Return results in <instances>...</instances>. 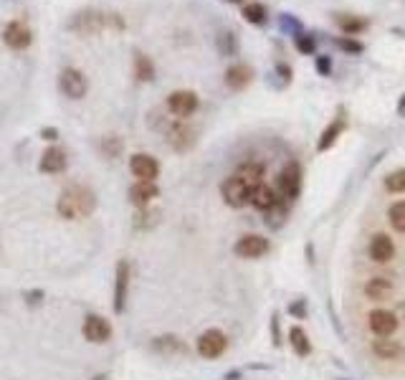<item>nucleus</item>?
Listing matches in <instances>:
<instances>
[{
    "label": "nucleus",
    "mask_w": 405,
    "mask_h": 380,
    "mask_svg": "<svg viewBox=\"0 0 405 380\" xmlns=\"http://www.w3.org/2000/svg\"><path fill=\"white\" fill-rule=\"evenodd\" d=\"M233 251L243 256V259H261L264 253H269V239H264L259 234H246L236 241Z\"/></svg>",
    "instance_id": "9d476101"
},
{
    "label": "nucleus",
    "mask_w": 405,
    "mask_h": 380,
    "mask_svg": "<svg viewBox=\"0 0 405 380\" xmlns=\"http://www.w3.org/2000/svg\"><path fill=\"white\" fill-rule=\"evenodd\" d=\"M81 335H84L89 342L101 345V342H106L112 337V325H109V320H104L101 314H89L87 320H84V325H81Z\"/></svg>",
    "instance_id": "9b49d317"
},
{
    "label": "nucleus",
    "mask_w": 405,
    "mask_h": 380,
    "mask_svg": "<svg viewBox=\"0 0 405 380\" xmlns=\"http://www.w3.org/2000/svg\"><path fill=\"white\" fill-rule=\"evenodd\" d=\"M385 190L388 193H405V167L395 170L385 178Z\"/></svg>",
    "instance_id": "72a5a7b5"
},
{
    "label": "nucleus",
    "mask_w": 405,
    "mask_h": 380,
    "mask_svg": "<svg viewBox=\"0 0 405 380\" xmlns=\"http://www.w3.org/2000/svg\"><path fill=\"white\" fill-rule=\"evenodd\" d=\"M97 380H106V378H104V375H99V378H97Z\"/></svg>",
    "instance_id": "37998d69"
},
{
    "label": "nucleus",
    "mask_w": 405,
    "mask_h": 380,
    "mask_svg": "<svg viewBox=\"0 0 405 380\" xmlns=\"http://www.w3.org/2000/svg\"><path fill=\"white\" fill-rule=\"evenodd\" d=\"M365 294L372 302L388 300V297L392 294V281L385 279V276H372V279L365 284Z\"/></svg>",
    "instance_id": "393cba45"
},
{
    "label": "nucleus",
    "mask_w": 405,
    "mask_h": 380,
    "mask_svg": "<svg viewBox=\"0 0 405 380\" xmlns=\"http://www.w3.org/2000/svg\"><path fill=\"white\" fill-rule=\"evenodd\" d=\"M334 23H337L339 31L345 36H357L370 26L365 18H357V15H353V13H334Z\"/></svg>",
    "instance_id": "4be33fe9"
},
{
    "label": "nucleus",
    "mask_w": 405,
    "mask_h": 380,
    "mask_svg": "<svg viewBox=\"0 0 405 380\" xmlns=\"http://www.w3.org/2000/svg\"><path fill=\"white\" fill-rule=\"evenodd\" d=\"M41 173L46 175H59L64 173L69 167V155L66 150H61V147H48V150H43V155H41Z\"/></svg>",
    "instance_id": "4468645a"
},
{
    "label": "nucleus",
    "mask_w": 405,
    "mask_h": 380,
    "mask_svg": "<svg viewBox=\"0 0 405 380\" xmlns=\"http://www.w3.org/2000/svg\"><path fill=\"white\" fill-rule=\"evenodd\" d=\"M251 193H253V188L248 185L243 178H239L236 173L228 175L226 181H223V185H220V195H223V200H226L231 208L248 206V203H251Z\"/></svg>",
    "instance_id": "20e7f679"
},
{
    "label": "nucleus",
    "mask_w": 405,
    "mask_h": 380,
    "mask_svg": "<svg viewBox=\"0 0 405 380\" xmlns=\"http://www.w3.org/2000/svg\"><path fill=\"white\" fill-rule=\"evenodd\" d=\"M59 89L69 99H84L89 92V79L87 73L76 66H66L59 73Z\"/></svg>",
    "instance_id": "7ed1b4c3"
},
{
    "label": "nucleus",
    "mask_w": 405,
    "mask_h": 380,
    "mask_svg": "<svg viewBox=\"0 0 405 380\" xmlns=\"http://www.w3.org/2000/svg\"><path fill=\"white\" fill-rule=\"evenodd\" d=\"M289 340H292V347L297 355H309L312 353V345H309V337L301 327H292V332H289Z\"/></svg>",
    "instance_id": "c85d7f7f"
},
{
    "label": "nucleus",
    "mask_w": 405,
    "mask_h": 380,
    "mask_svg": "<svg viewBox=\"0 0 405 380\" xmlns=\"http://www.w3.org/2000/svg\"><path fill=\"white\" fill-rule=\"evenodd\" d=\"M147 208H150V206H147ZM147 208H140V211H137V216H134V226H137V228H147V226H152V223H157V213L147 211Z\"/></svg>",
    "instance_id": "e433bc0d"
},
{
    "label": "nucleus",
    "mask_w": 405,
    "mask_h": 380,
    "mask_svg": "<svg viewBox=\"0 0 405 380\" xmlns=\"http://www.w3.org/2000/svg\"><path fill=\"white\" fill-rule=\"evenodd\" d=\"M99 150L106 160H117V157L125 155V140H122L120 134H104L99 142Z\"/></svg>",
    "instance_id": "a878e982"
},
{
    "label": "nucleus",
    "mask_w": 405,
    "mask_h": 380,
    "mask_svg": "<svg viewBox=\"0 0 405 380\" xmlns=\"http://www.w3.org/2000/svg\"><path fill=\"white\" fill-rule=\"evenodd\" d=\"M367 322H370V330L378 335V337H390V335L398 330V317H395L390 309H372Z\"/></svg>",
    "instance_id": "2eb2a0df"
},
{
    "label": "nucleus",
    "mask_w": 405,
    "mask_h": 380,
    "mask_svg": "<svg viewBox=\"0 0 405 380\" xmlns=\"http://www.w3.org/2000/svg\"><path fill=\"white\" fill-rule=\"evenodd\" d=\"M264 173H266V167L261 165V162H243V165L236 170V175L243 178V181H246L251 188H256V185L264 183Z\"/></svg>",
    "instance_id": "cd10ccee"
},
{
    "label": "nucleus",
    "mask_w": 405,
    "mask_h": 380,
    "mask_svg": "<svg viewBox=\"0 0 405 380\" xmlns=\"http://www.w3.org/2000/svg\"><path fill=\"white\" fill-rule=\"evenodd\" d=\"M253 76H256V71H253L248 64H231V66L226 69L223 81H226V87L231 89V92H243V89L251 87Z\"/></svg>",
    "instance_id": "ddd939ff"
},
{
    "label": "nucleus",
    "mask_w": 405,
    "mask_h": 380,
    "mask_svg": "<svg viewBox=\"0 0 405 380\" xmlns=\"http://www.w3.org/2000/svg\"><path fill=\"white\" fill-rule=\"evenodd\" d=\"M167 145L173 147L175 153H187L195 145L193 127L183 125V122H173V125L167 127Z\"/></svg>",
    "instance_id": "f8f14e48"
},
{
    "label": "nucleus",
    "mask_w": 405,
    "mask_h": 380,
    "mask_svg": "<svg viewBox=\"0 0 405 380\" xmlns=\"http://www.w3.org/2000/svg\"><path fill=\"white\" fill-rule=\"evenodd\" d=\"M127 289H129V264L120 261L117 264V276H114V309L117 312H125Z\"/></svg>",
    "instance_id": "a211bd4d"
},
{
    "label": "nucleus",
    "mask_w": 405,
    "mask_h": 380,
    "mask_svg": "<svg viewBox=\"0 0 405 380\" xmlns=\"http://www.w3.org/2000/svg\"><path fill=\"white\" fill-rule=\"evenodd\" d=\"M215 48H218L220 56H236L239 54V34L231 31V28H223L215 36Z\"/></svg>",
    "instance_id": "b1692460"
},
{
    "label": "nucleus",
    "mask_w": 405,
    "mask_h": 380,
    "mask_svg": "<svg viewBox=\"0 0 405 380\" xmlns=\"http://www.w3.org/2000/svg\"><path fill=\"white\" fill-rule=\"evenodd\" d=\"M155 347L162 350V353H183L185 350V345L178 337H159V340H155Z\"/></svg>",
    "instance_id": "f704fd0d"
},
{
    "label": "nucleus",
    "mask_w": 405,
    "mask_h": 380,
    "mask_svg": "<svg viewBox=\"0 0 405 380\" xmlns=\"http://www.w3.org/2000/svg\"><path fill=\"white\" fill-rule=\"evenodd\" d=\"M241 15H243V20L251 23V26H266V23H269V10H266L264 3H243Z\"/></svg>",
    "instance_id": "bb28decb"
},
{
    "label": "nucleus",
    "mask_w": 405,
    "mask_h": 380,
    "mask_svg": "<svg viewBox=\"0 0 405 380\" xmlns=\"http://www.w3.org/2000/svg\"><path fill=\"white\" fill-rule=\"evenodd\" d=\"M157 195H159L157 183H140L137 181L132 188H129V200H132L137 208H147L155 198H157Z\"/></svg>",
    "instance_id": "aec40b11"
},
{
    "label": "nucleus",
    "mask_w": 405,
    "mask_h": 380,
    "mask_svg": "<svg viewBox=\"0 0 405 380\" xmlns=\"http://www.w3.org/2000/svg\"><path fill=\"white\" fill-rule=\"evenodd\" d=\"M3 43H6L10 51H26L34 43V31L28 26L26 20H10L3 28Z\"/></svg>",
    "instance_id": "423d86ee"
},
{
    "label": "nucleus",
    "mask_w": 405,
    "mask_h": 380,
    "mask_svg": "<svg viewBox=\"0 0 405 380\" xmlns=\"http://www.w3.org/2000/svg\"><path fill=\"white\" fill-rule=\"evenodd\" d=\"M132 71L134 79L147 84V81H155V61L145 54V51H134V61H132Z\"/></svg>",
    "instance_id": "412c9836"
},
{
    "label": "nucleus",
    "mask_w": 405,
    "mask_h": 380,
    "mask_svg": "<svg viewBox=\"0 0 405 380\" xmlns=\"http://www.w3.org/2000/svg\"><path fill=\"white\" fill-rule=\"evenodd\" d=\"M395 256V244L388 234H375L370 241V259L375 264H388Z\"/></svg>",
    "instance_id": "dca6fc26"
},
{
    "label": "nucleus",
    "mask_w": 405,
    "mask_h": 380,
    "mask_svg": "<svg viewBox=\"0 0 405 380\" xmlns=\"http://www.w3.org/2000/svg\"><path fill=\"white\" fill-rule=\"evenodd\" d=\"M41 137L48 140V142H53L56 137H59V129H56V127H43V129H41Z\"/></svg>",
    "instance_id": "ea45409f"
},
{
    "label": "nucleus",
    "mask_w": 405,
    "mask_h": 380,
    "mask_svg": "<svg viewBox=\"0 0 405 380\" xmlns=\"http://www.w3.org/2000/svg\"><path fill=\"white\" fill-rule=\"evenodd\" d=\"M273 73H276V76H279L281 79V87H289V84H292V66H289V64H276V66H273Z\"/></svg>",
    "instance_id": "4c0bfd02"
},
{
    "label": "nucleus",
    "mask_w": 405,
    "mask_h": 380,
    "mask_svg": "<svg viewBox=\"0 0 405 380\" xmlns=\"http://www.w3.org/2000/svg\"><path fill=\"white\" fill-rule=\"evenodd\" d=\"M281 198L279 193L273 190L271 185H266V183H261V185L253 188V193H251V206H256L259 211H264V213H269L273 206H279Z\"/></svg>",
    "instance_id": "6ab92c4d"
},
{
    "label": "nucleus",
    "mask_w": 405,
    "mask_h": 380,
    "mask_svg": "<svg viewBox=\"0 0 405 380\" xmlns=\"http://www.w3.org/2000/svg\"><path fill=\"white\" fill-rule=\"evenodd\" d=\"M56 211H59L61 218L66 220L87 218V216H92L94 211H97V195H94V190L87 185H69L66 190L59 195Z\"/></svg>",
    "instance_id": "f257e3e1"
},
{
    "label": "nucleus",
    "mask_w": 405,
    "mask_h": 380,
    "mask_svg": "<svg viewBox=\"0 0 405 380\" xmlns=\"http://www.w3.org/2000/svg\"><path fill=\"white\" fill-rule=\"evenodd\" d=\"M276 193L281 200H297L301 193V167L299 162H286L276 178Z\"/></svg>",
    "instance_id": "39448f33"
},
{
    "label": "nucleus",
    "mask_w": 405,
    "mask_h": 380,
    "mask_svg": "<svg viewBox=\"0 0 405 380\" xmlns=\"http://www.w3.org/2000/svg\"><path fill=\"white\" fill-rule=\"evenodd\" d=\"M200 107V99L198 94L190 92V89H178L167 97V109L173 117H180V120H185L190 114H195V109Z\"/></svg>",
    "instance_id": "0eeeda50"
},
{
    "label": "nucleus",
    "mask_w": 405,
    "mask_h": 380,
    "mask_svg": "<svg viewBox=\"0 0 405 380\" xmlns=\"http://www.w3.org/2000/svg\"><path fill=\"white\" fill-rule=\"evenodd\" d=\"M106 31H114V34H125L127 31V23L120 13H112V10H106Z\"/></svg>",
    "instance_id": "c9c22d12"
},
{
    "label": "nucleus",
    "mask_w": 405,
    "mask_h": 380,
    "mask_svg": "<svg viewBox=\"0 0 405 380\" xmlns=\"http://www.w3.org/2000/svg\"><path fill=\"white\" fill-rule=\"evenodd\" d=\"M129 173L137 178L140 183H155L159 175V162L157 157L147 153H137L129 157Z\"/></svg>",
    "instance_id": "6e6552de"
},
{
    "label": "nucleus",
    "mask_w": 405,
    "mask_h": 380,
    "mask_svg": "<svg viewBox=\"0 0 405 380\" xmlns=\"http://www.w3.org/2000/svg\"><path fill=\"white\" fill-rule=\"evenodd\" d=\"M294 46H297V51H299V54H304V56L317 54V36H312V34L294 36Z\"/></svg>",
    "instance_id": "2f4dec72"
},
{
    "label": "nucleus",
    "mask_w": 405,
    "mask_h": 380,
    "mask_svg": "<svg viewBox=\"0 0 405 380\" xmlns=\"http://www.w3.org/2000/svg\"><path fill=\"white\" fill-rule=\"evenodd\" d=\"M228 347V337L220 330H208L198 337V353L200 358H206V360H215L220 355L226 353Z\"/></svg>",
    "instance_id": "1a4fd4ad"
},
{
    "label": "nucleus",
    "mask_w": 405,
    "mask_h": 380,
    "mask_svg": "<svg viewBox=\"0 0 405 380\" xmlns=\"http://www.w3.org/2000/svg\"><path fill=\"white\" fill-rule=\"evenodd\" d=\"M398 114L400 117H405V94L400 97V101H398Z\"/></svg>",
    "instance_id": "a19ab883"
},
{
    "label": "nucleus",
    "mask_w": 405,
    "mask_h": 380,
    "mask_svg": "<svg viewBox=\"0 0 405 380\" xmlns=\"http://www.w3.org/2000/svg\"><path fill=\"white\" fill-rule=\"evenodd\" d=\"M226 3H233V6H243L246 0H226Z\"/></svg>",
    "instance_id": "79ce46f5"
},
{
    "label": "nucleus",
    "mask_w": 405,
    "mask_h": 380,
    "mask_svg": "<svg viewBox=\"0 0 405 380\" xmlns=\"http://www.w3.org/2000/svg\"><path fill=\"white\" fill-rule=\"evenodd\" d=\"M279 28L284 31L286 36H299V34H304V26H301V20L297 18V15H292V13H281L279 15Z\"/></svg>",
    "instance_id": "c756f323"
},
{
    "label": "nucleus",
    "mask_w": 405,
    "mask_h": 380,
    "mask_svg": "<svg viewBox=\"0 0 405 380\" xmlns=\"http://www.w3.org/2000/svg\"><path fill=\"white\" fill-rule=\"evenodd\" d=\"M345 127H347V117H345V112L339 109L337 117H334V120L325 127V132H322V137H319V142H317V150H319V153L329 150V147H332L334 142L339 140V134L345 132Z\"/></svg>",
    "instance_id": "f3484780"
},
{
    "label": "nucleus",
    "mask_w": 405,
    "mask_h": 380,
    "mask_svg": "<svg viewBox=\"0 0 405 380\" xmlns=\"http://www.w3.org/2000/svg\"><path fill=\"white\" fill-rule=\"evenodd\" d=\"M314 66H317V73H322V76H329V73H332V59L322 54V56H317Z\"/></svg>",
    "instance_id": "58836bf2"
},
{
    "label": "nucleus",
    "mask_w": 405,
    "mask_h": 380,
    "mask_svg": "<svg viewBox=\"0 0 405 380\" xmlns=\"http://www.w3.org/2000/svg\"><path fill=\"white\" fill-rule=\"evenodd\" d=\"M390 226L398 231V234H405V200H398V203H392L390 206Z\"/></svg>",
    "instance_id": "7c9ffc66"
},
{
    "label": "nucleus",
    "mask_w": 405,
    "mask_h": 380,
    "mask_svg": "<svg viewBox=\"0 0 405 380\" xmlns=\"http://www.w3.org/2000/svg\"><path fill=\"white\" fill-rule=\"evenodd\" d=\"M334 46H337L339 51H345V54H355V56L365 51V46H362L357 38H353V36H339V38H334Z\"/></svg>",
    "instance_id": "473e14b6"
},
{
    "label": "nucleus",
    "mask_w": 405,
    "mask_h": 380,
    "mask_svg": "<svg viewBox=\"0 0 405 380\" xmlns=\"http://www.w3.org/2000/svg\"><path fill=\"white\" fill-rule=\"evenodd\" d=\"M372 353L378 355L380 360H398L400 355H403V347L395 340H390V337H378V340L372 342Z\"/></svg>",
    "instance_id": "5701e85b"
},
{
    "label": "nucleus",
    "mask_w": 405,
    "mask_h": 380,
    "mask_svg": "<svg viewBox=\"0 0 405 380\" xmlns=\"http://www.w3.org/2000/svg\"><path fill=\"white\" fill-rule=\"evenodd\" d=\"M66 28L79 36H99L106 31V10L101 8H81L66 20Z\"/></svg>",
    "instance_id": "f03ea898"
}]
</instances>
